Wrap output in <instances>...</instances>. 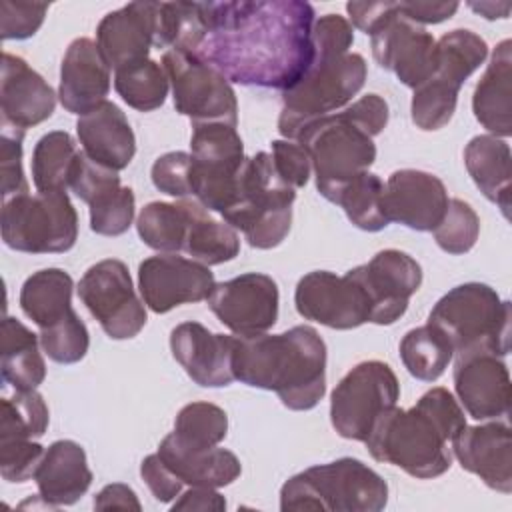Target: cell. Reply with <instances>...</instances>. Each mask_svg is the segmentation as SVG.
<instances>
[{
    "mask_svg": "<svg viewBox=\"0 0 512 512\" xmlns=\"http://www.w3.org/2000/svg\"><path fill=\"white\" fill-rule=\"evenodd\" d=\"M206 34L196 56L228 82L292 88L314 58V8L300 0L202 2Z\"/></svg>",
    "mask_w": 512,
    "mask_h": 512,
    "instance_id": "6da1fadb",
    "label": "cell"
},
{
    "mask_svg": "<svg viewBox=\"0 0 512 512\" xmlns=\"http://www.w3.org/2000/svg\"><path fill=\"white\" fill-rule=\"evenodd\" d=\"M234 380L272 390L290 410L314 408L326 392V344L312 326L234 336Z\"/></svg>",
    "mask_w": 512,
    "mask_h": 512,
    "instance_id": "7a4b0ae2",
    "label": "cell"
},
{
    "mask_svg": "<svg viewBox=\"0 0 512 512\" xmlns=\"http://www.w3.org/2000/svg\"><path fill=\"white\" fill-rule=\"evenodd\" d=\"M464 426V410L446 388L438 386L422 394L412 408L394 406L382 414L370 430L366 446L374 460L428 480L450 468L448 444Z\"/></svg>",
    "mask_w": 512,
    "mask_h": 512,
    "instance_id": "3957f363",
    "label": "cell"
},
{
    "mask_svg": "<svg viewBox=\"0 0 512 512\" xmlns=\"http://www.w3.org/2000/svg\"><path fill=\"white\" fill-rule=\"evenodd\" d=\"M386 502L388 486L382 476L356 458L310 466L280 488L284 512H378Z\"/></svg>",
    "mask_w": 512,
    "mask_h": 512,
    "instance_id": "277c9868",
    "label": "cell"
},
{
    "mask_svg": "<svg viewBox=\"0 0 512 512\" xmlns=\"http://www.w3.org/2000/svg\"><path fill=\"white\" fill-rule=\"evenodd\" d=\"M428 324L452 344L454 356L468 352H510V302L482 282H466L446 292L430 310Z\"/></svg>",
    "mask_w": 512,
    "mask_h": 512,
    "instance_id": "5b68a950",
    "label": "cell"
},
{
    "mask_svg": "<svg viewBox=\"0 0 512 512\" xmlns=\"http://www.w3.org/2000/svg\"><path fill=\"white\" fill-rule=\"evenodd\" d=\"M296 190L276 172L272 156L258 152L244 160L238 174V194L222 216L240 230L252 248H276L290 232Z\"/></svg>",
    "mask_w": 512,
    "mask_h": 512,
    "instance_id": "8992f818",
    "label": "cell"
},
{
    "mask_svg": "<svg viewBox=\"0 0 512 512\" xmlns=\"http://www.w3.org/2000/svg\"><path fill=\"white\" fill-rule=\"evenodd\" d=\"M294 142L310 156L318 192L334 204L342 188L376 160V144L350 106L306 124Z\"/></svg>",
    "mask_w": 512,
    "mask_h": 512,
    "instance_id": "52a82bcc",
    "label": "cell"
},
{
    "mask_svg": "<svg viewBox=\"0 0 512 512\" xmlns=\"http://www.w3.org/2000/svg\"><path fill=\"white\" fill-rule=\"evenodd\" d=\"M366 82V60L348 52L332 58H312L306 74L282 92L278 132L296 140L300 130L328 114L342 110Z\"/></svg>",
    "mask_w": 512,
    "mask_h": 512,
    "instance_id": "ba28073f",
    "label": "cell"
},
{
    "mask_svg": "<svg viewBox=\"0 0 512 512\" xmlns=\"http://www.w3.org/2000/svg\"><path fill=\"white\" fill-rule=\"evenodd\" d=\"M2 240L28 254H60L78 238V214L66 192H24L2 204Z\"/></svg>",
    "mask_w": 512,
    "mask_h": 512,
    "instance_id": "9c48e42d",
    "label": "cell"
},
{
    "mask_svg": "<svg viewBox=\"0 0 512 512\" xmlns=\"http://www.w3.org/2000/svg\"><path fill=\"white\" fill-rule=\"evenodd\" d=\"M192 198L224 216L238 194V174L246 160L242 138L234 126L192 124Z\"/></svg>",
    "mask_w": 512,
    "mask_h": 512,
    "instance_id": "30bf717a",
    "label": "cell"
},
{
    "mask_svg": "<svg viewBox=\"0 0 512 512\" xmlns=\"http://www.w3.org/2000/svg\"><path fill=\"white\" fill-rule=\"evenodd\" d=\"M398 398L400 384L386 362H360L332 390L330 422L342 438L366 442L378 418L394 408Z\"/></svg>",
    "mask_w": 512,
    "mask_h": 512,
    "instance_id": "8fae6325",
    "label": "cell"
},
{
    "mask_svg": "<svg viewBox=\"0 0 512 512\" xmlns=\"http://www.w3.org/2000/svg\"><path fill=\"white\" fill-rule=\"evenodd\" d=\"M162 68L168 76L176 112L192 124L220 122L236 128L238 102L232 84L192 52L166 50Z\"/></svg>",
    "mask_w": 512,
    "mask_h": 512,
    "instance_id": "7c38bea8",
    "label": "cell"
},
{
    "mask_svg": "<svg viewBox=\"0 0 512 512\" xmlns=\"http://www.w3.org/2000/svg\"><path fill=\"white\" fill-rule=\"evenodd\" d=\"M78 296L112 340L134 338L146 324L144 302L122 260L108 258L90 266L78 282Z\"/></svg>",
    "mask_w": 512,
    "mask_h": 512,
    "instance_id": "4fadbf2b",
    "label": "cell"
},
{
    "mask_svg": "<svg viewBox=\"0 0 512 512\" xmlns=\"http://www.w3.org/2000/svg\"><path fill=\"white\" fill-rule=\"evenodd\" d=\"M294 304L302 318L336 330H352L370 322V300L360 280L348 270L336 276L314 270L296 284Z\"/></svg>",
    "mask_w": 512,
    "mask_h": 512,
    "instance_id": "5bb4252c",
    "label": "cell"
},
{
    "mask_svg": "<svg viewBox=\"0 0 512 512\" xmlns=\"http://www.w3.org/2000/svg\"><path fill=\"white\" fill-rule=\"evenodd\" d=\"M278 286L260 272H246L214 284L208 308L234 336H258L268 332L278 318Z\"/></svg>",
    "mask_w": 512,
    "mask_h": 512,
    "instance_id": "9a60e30c",
    "label": "cell"
},
{
    "mask_svg": "<svg viewBox=\"0 0 512 512\" xmlns=\"http://www.w3.org/2000/svg\"><path fill=\"white\" fill-rule=\"evenodd\" d=\"M214 284L210 266L176 254L150 256L138 266L142 300L156 314H164L180 304L208 300Z\"/></svg>",
    "mask_w": 512,
    "mask_h": 512,
    "instance_id": "2e32d148",
    "label": "cell"
},
{
    "mask_svg": "<svg viewBox=\"0 0 512 512\" xmlns=\"http://www.w3.org/2000/svg\"><path fill=\"white\" fill-rule=\"evenodd\" d=\"M370 44L374 60L412 90L434 72L436 40L424 26L408 20L398 2L386 22L370 36Z\"/></svg>",
    "mask_w": 512,
    "mask_h": 512,
    "instance_id": "e0dca14e",
    "label": "cell"
},
{
    "mask_svg": "<svg viewBox=\"0 0 512 512\" xmlns=\"http://www.w3.org/2000/svg\"><path fill=\"white\" fill-rule=\"evenodd\" d=\"M370 300V322L392 324L408 308L410 296L422 284L420 264L406 252L388 248L370 262L352 268Z\"/></svg>",
    "mask_w": 512,
    "mask_h": 512,
    "instance_id": "ac0fdd59",
    "label": "cell"
},
{
    "mask_svg": "<svg viewBox=\"0 0 512 512\" xmlns=\"http://www.w3.org/2000/svg\"><path fill=\"white\" fill-rule=\"evenodd\" d=\"M382 200L388 222H398L418 232H432L440 224L450 198L438 176L402 168L390 174Z\"/></svg>",
    "mask_w": 512,
    "mask_h": 512,
    "instance_id": "d6986e66",
    "label": "cell"
},
{
    "mask_svg": "<svg viewBox=\"0 0 512 512\" xmlns=\"http://www.w3.org/2000/svg\"><path fill=\"white\" fill-rule=\"evenodd\" d=\"M454 390L474 420H492L508 414L510 374L502 356L482 350L456 356Z\"/></svg>",
    "mask_w": 512,
    "mask_h": 512,
    "instance_id": "ffe728a7",
    "label": "cell"
},
{
    "mask_svg": "<svg viewBox=\"0 0 512 512\" xmlns=\"http://www.w3.org/2000/svg\"><path fill=\"white\" fill-rule=\"evenodd\" d=\"M450 444L464 470L476 474L492 490L512 492V436L506 422L464 426Z\"/></svg>",
    "mask_w": 512,
    "mask_h": 512,
    "instance_id": "44dd1931",
    "label": "cell"
},
{
    "mask_svg": "<svg viewBox=\"0 0 512 512\" xmlns=\"http://www.w3.org/2000/svg\"><path fill=\"white\" fill-rule=\"evenodd\" d=\"M170 350L198 386L220 388L232 384L234 336L214 334L200 322H182L170 332Z\"/></svg>",
    "mask_w": 512,
    "mask_h": 512,
    "instance_id": "7402d4cb",
    "label": "cell"
},
{
    "mask_svg": "<svg viewBox=\"0 0 512 512\" xmlns=\"http://www.w3.org/2000/svg\"><path fill=\"white\" fill-rule=\"evenodd\" d=\"M154 38L156 2H130L108 12L96 28V44L114 72L148 60Z\"/></svg>",
    "mask_w": 512,
    "mask_h": 512,
    "instance_id": "603a6c76",
    "label": "cell"
},
{
    "mask_svg": "<svg viewBox=\"0 0 512 512\" xmlns=\"http://www.w3.org/2000/svg\"><path fill=\"white\" fill-rule=\"evenodd\" d=\"M2 124L26 130L48 120L56 108L52 86L20 56L2 54Z\"/></svg>",
    "mask_w": 512,
    "mask_h": 512,
    "instance_id": "cb8c5ba5",
    "label": "cell"
},
{
    "mask_svg": "<svg viewBox=\"0 0 512 512\" xmlns=\"http://www.w3.org/2000/svg\"><path fill=\"white\" fill-rule=\"evenodd\" d=\"M110 92V66L98 44L90 38H76L66 48L60 66V104L72 114H86L106 100Z\"/></svg>",
    "mask_w": 512,
    "mask_h": 512,
    "instance_id": "d4e9b609",
    "label": "cell"
},
{
    "mask_svg": "<svg viewBox=\"0 0 512 512\" xmlns=\"http://www.w3.org/2000/svg\"><path fill=\"white\" fill-rule=\"evenodd\" d=\"M82 152L100 166L124 170L136 152V138L126 114L114 102H100L76 122Z\"/></svg>",
    "mask_w": 512,
    "mask_h": 512,
    "instance_id": "484cf974",
    "label": "cell"
},
{
    "mask_svg": "<svg viewBox=\"0 0 512 512\" xmlns=\"http://www.w3.org/2000/svg\"><path fill=\"white\" fill-rule=\"evenodd\" d=\"M40 498L50 506H70L92 484L84 448L74 440L52 442L34 474Z\"/></svg>",
    "mask_w": 512,
    "mask_h": 512,
    "instance_id": "4316f807",
    "label": "cell"
},
{
    "mask_svg": "<svg viewBox=\"0 0 512 512\" xmlns=\"http://www.w3.org/2000/svg\"><path fill=\"white\" fill-rule=\"evenodd\" d=\"M158 456L174 476L188 486L222 488L232 484L240 472V460L226 448H196L180 442L172 432L158 446Z\"/></svg>",
    "mask_w": 512,
    "mask_h": 512,
    "instance_id": "83f0119b",
    "label": "cell"
},
{
    "mask_svg": "<svg viewBox=\"0 0 512 512\" xmlns=\"http://www.w3.org/2000/svg\"><path fill=\"white\" fill-rule=\"evenodd\" d=\"M510 70H512V42L502 40L490 64L476 84L472 96V110L476 120L498 138L512 134V102H510Z\"/></svg>",
    "mask_w": 512,
    "mask_h": 512,
    "instance_id": "f1b7e54d",
    "label": "cell"
},
{
    "mask_svg": "<svg viewBox=\"0 0 512 512\" xmlns=\"http://www.w3.org/2000/svg\"><path fill=\"white\" fill-rule=\"evenodd\" d=\"M510 146L492 134L474 136L464 148V164L478 190L510 218Z\"/></svg>",
    "mask_w": 512,
    "mask_h": 512,
    "instance_id": "f546056e",
    "label": "cell"
},
{
    "mask_svg": "<svg viewBox=\"0 0 512 512\" xmlns=\"http://www.w3.org/2000/svg\"><path fill=\"white\" fill-rule=\"evenodd\" d=\"M40 338L20 320H2V380L16 390H36L46 378V364L38 350Z\"/></svg>",
    "mask_w": 512,
    "mask_h": 512,
    "instance_id": "4dcf8cb0",
    "label": "cell"
},
{
    "mask_svg": "<svg viewBox=\"0 0 512 512\" xmlns=\"http://www.w3.org/2000/svg\"><path fill=\"white\" fill-rule=\"evenodd\" d=\"M72 288L74 282L66 270H38L22 284L20 308L38 328H48L74 310Z\"/></svg>",
    "mask_w": 512,
    "mask_h": 512,
    "instance_id": "1f68e13d",
    "label": "cell"
},
{
    "mask_svg": "<svg viewBox=\"0 0 512 512\" xmlns=\"http://www.w3.org/2000/svg\"><path fill=\"white\" fill-rule=\"evenodd\" d=\"M486 56L488 44L484 38L472 30H452L436 42L434 72L428 80L458 94L460 86L480 68Z\"/></svg>",
    "mask_w": 512,
    "mask_h": 512,
    "instance_id": "d6a6232c",
    "label": "cell"
},
{
    "mask_svg": "<svg viewBox=\"0 0 512 512\" xmlns=\"http://www.w3.org/2000/svg\"><path fill=\"white\" fill-rule=\"evenodd\" d=\"M182 252L200 264L216 266L238 256L240 238L228 222L212 218L208 208H204L198 200H192Z\"/></svg>",
    "mask_w": 512,
    "mask_h": 512,
    "instance_id": "836d02e7",
    "label": "cell"
},
{
    "mask_svg": "<svg viewBox=\"0 0 512 512\" xmlns=\"http://www.w3.org/2000/svg\"><path fill=\"white\" fill-rule=\"evenodd\" d=\"M190 204L192 200L188 198L146 204L136 220V230L142 242L162 254L182 252L190 222Z\"/></svg>",
    "mask_w": 512,
    "mask_h": 512,
    "instance_id": "e575fe53",
    "label": "cell"
},
{
    "mask_svg": "<svg viewBox=\"0 0 512 512\" xmlns=\"http://www.w3.org/2000/svg\"><path fill=\"white\" fill-rule=\"evenodd\" d=\"M80 150L64 130L44 134L32 152V180L38 192H66Z\"/></svg>",
    "mask_w": 512,
    "mask_h": 512,
    "instance_id": "d590c367",
    "label": "cell"
},
{
    "mask_svg": "<svg viewBox=\"0 0 512 512\" xmlns=\"http://www.w3.org/2000/svg\"><path fill=\"white\" fill-rule=\"evenodd\" d=\"M204 34L202 2H156V48L196 54Z\"/></svg>",
    "mask_w": 512,
    "mask_h": 512,
    "instance_id": "8d00e7d4",
    "label": "cell"
},
{
    "mask_svg": "<svg viewBox=\"0 0 512 512\" xmlns=\"http://www.w3.org/2000/svg\"><path fill=\"white\" fill-rule=\"evenodd\" d=\"M454 356L450 340L432 324L412 328L400 340L404 368L418 380L434 382L448 368Z\"/></svg>",
    "mask_w": 512,
    "mask_h": 512,
    "instance_id": "74e56055",
    "label": "cell"
},
{
    "mask_svg": "<svg viewBox=\"0 0 512 512\" xmlns=\"http://www.w3.org/2000/svg\"><path fill=\"white\" fill-rule=\"evenodd\" d=\"M114 88L130 108L152 112L164 104L170 82L162 64L148 58L144 62L116 70Z\"/></svg>",
    "mask_w": 512,
    "mask_h": 512,
    "instance_id": "f35d334b",
    "label": "cell"
},
{
    "mask_svg": "<svg viewBox=\"0 0 512 512\" xmlns=\"http://www.w3.org/2000/svg\"><path fill=\"white\" fill-rule=\"evenodd\" d=\"M384 182L378 174L362 172L340 192L336 204L344 208L348 220L366 232H378L388 226L384 214Z\"/></svg>",
    "mask_w": 512,
    "mask_h": 512,
    "instance_id": "ab89813d",
    "label": "cell"
},
{
    "mask_svg": "<svg viewBox=\"0 0 512 512\" xmlns=\"http://www.w3.org/2000/svg\"><path fill=\"white\" fill-rule=\"evenodd\" d=\"M48 406L36 390H16L0 402V442L40 438L48 428Z\"/></svg>",
    "mask_w": 512,
    "mask_h": 512,
    "instance_id": "60d3db41",
    "label": "cell"
},
{
    "mask_svg": "<svg viewBox=\"0 0 512 512\" xmlns=\"http://www.w3.org/2000/svg\"><path fill=\"white\" fill-rule=\"evenodd\" d=\"M228 432L226 412L210 402H190L180 408L174 420V436L196 448L218 446Z\"/></svg>",
    "mask_w": 512,
    "mask_h": 512,
    "instance_id": "b9f144b4",
    "label": "cell"
},
{
    "mask_svg": "<svg viewBox=\"0 0 512 512\" xmlns=\"http://www.w3.org/2000/svg\"><path fill=\"white\" fill-rule=\"evenodd\" d=\"M38 338L46 356L58 364L80 362L90 346L88 328L74 310H70L56 324L40 328Z\"/></svg>",
    "mask_w": 512,
    "mask_h": 512,
    "instance_id": "7bdbcfd3",
    "label": "cell"
},
{
    "mask_svg": "<svg viewBox=\"0 0 512 512\" xmlns=\"http://www.w3.org/2000/svg\"><path fill=\"white\" fill-rule=\"evenodd\" d=\"M436 244L448 254H464L468 252L480 234V218L474 208L460 200H448V208L440 220V224L432 230Z\"/></svg>",
    "mask_w": 512,
    "mask_h": 512,
    "instance_id": "ee69618b",
    "label": "cell"
},
{
    "mask_svg": "<svg viewBox=\"0 0 512 512\" xmlns=\"http://www.w3.org/2000/svg\"><path fill=\"white\" fill-rule=\"evenodd\" d=\"M88 206L90 228L102 236H120L134 220V192L128 186H116L100 194Z\"/></svg>",
    "mask_w": 512,
    "mask_h": 512,
    "instance_id": "f6af8a7d",
    "label": "cell"
},
{
    "mask_svg": "<svg viewBox=\"0 0 512 512\" xmlns=\"http://www.w3.org/2000/svg\"><path fill=\"white\" fill-rule=\"evenodd\" d=\"M192 156L188 152L176 150L166 152L152 164L150 178L152 184L174 198H188L192 196Z\"/></svg>",
    "mask_w": 512,
    "mask_h": 512,
    "instance_id": "bcb514c9",
    "label": "cell"
},
{
    "mask_svg": "<svg viewBox=\"0 0 512 512\" xmlns=\"http://www.w3.org/2000/svg\"><path fill=\"white\" fill-rule=\"evenodd\" d=\"M24 132L20 128L2 124L0 134V170H2V198H12L16 194L28 192V182L22 170V140Z\"/></svg>",
    "mask_w": 512,
    "mask_h": 512,
    "instance_id": "7dc6e473",
    "label": "cell"
},
{
    "mask_svg": "<svg viewBox=\"0 0 512 512\" xmlns=\"http://www.w3.org/2000/svg\"><path fill=\"white\" fill-rule=\"evenodd\" d=\"M44 446L34 440H2L0 442V474L8 482H26L34 478Z\"/></svg>",
    "mask_w": 512,
    "mask_h": 512,
    "instance_id": "c3c4849f",
    "label": "cell"
},
{
    "mask_svg": "<svg viewBox=\"0 0 512 512\" xmlns=\"http://www.w3.org/2000/svg\"><path fill=\"white\" fill-rule=\"evenodd\" d=\"M48 12V4L36 2H0V34L2 40H26L38 32Z\"/></svg>",
    "mask_w": 512,
    "mask_h": 512,
    "instance_id": "681fc988",
    "label": "cell"
},
{
    "mask_svg": "<svg viewBox=\"0 0 512 512\" xmlns=\"http://www.w3.org/2000/svg\"><path fill=\"white\" fill-rule=\"evenodd\" d=\"M354 42L352 24L338 14H324L314 20L312 26V46L314 56L332 58L348 54V48Z\"/></svg>",
    "mask_w": 512,
    "mask_h": 512,
    "instance_id": "f907efd6",
    "label": "cell"
},
{
    "mask_svg": "<svg viewBox=\"0 0 512 512\" xmlns=\"http://www.w3.org/2000/svg\"><path fill=\"white\" fill-rule=\"evenodd\" d=\"M272 162L278 172V176L290 186V188H302L306 186L310 172H312V162L304 146H300L294 140H274L272 142Z\"/></svg>",
    "mask_w": 512,
    "mask_h": 512,
    "instance_id": "816d5d0a",
    "label": "cell"
},
{
    "mask_svg": "<svg viewBox=\"0 0 512 512\" xmlns=\"http://www.w3.org/2000/svg\"><path fill=\"white\" fill-rule=\"evenodd\" d=\"M140 476L154 494L158 502H172L182 492V480L172 474V470L156 454H150L140 464Z\"/></svg>",
    "mask_w": 512,
    "mask_h": 512,
    "instance_id": "f5cc1de1",
    "label": "cell"
},
{
    "mask_svg": "<svg viewBox=\"0 0 512 512\" xmlns=\"http://www.w3.org/2000/svg\"><path fill=\"white\" fill-rule=\"evenodd\" d=\"M394 6L396 2H348L346 12L358 30L372 36L394 12Z\"/></svg>",
    "mask_w": 512,
    "mask_h": 512,
    "instance_id": "db71d44e",
    "label": "cell"
},
{
    "mask_svg": "<svg viewBox=\"0 0 512 512\" xmlns=\"http://www.w3.org/2000/svg\"><path fill=\"white\" fill-rule=\"evenodd\" d=\"M458 2H398L400 12L416 24H438L452 18L458 10Z\"/></svg>",
    "mask_w": 512,
    "mask_h": 512,
    "instance_id": "11a10c76",
    "label": "cell"
},
{
    "mask_svg": "<svg viewBox=\"0 0 512 512\" xmlns=\"http://www.w3.org/2000/svg\"><path fill=\"white\" fill-rule=\"evenodd\" d=\"M172 510H226V500L222 494L216 492V488H204V486H190L184 494H180V500L172 504Z\"/></svg>",
    "mask_w": 512,
    "mask_h": 512,
    "instance_id": "9f6ffc18",
    "label": "cell"
},
{
    "mask_svg": "<svg viewBox=\"0 0 512 512\" xmlns=\"http://www.w3.org/2000/svg\"><path fill=\"white\" fill-rule=\"evenodd\" d=\"M94 508L96 510H136V512L142 510L136 492L130 486L120 482L104 486L94 498Z\"/></svg>",
    "mask_w": 512,
    "mask_h": 512,
    "instance_id": "6f0895ef",
    "label": "cell"
},
{
    "mask_svg": "<svg viewBox=\"0 0 512 512\" xmlns=\"http://www.w3.org/2000/svg\"><path fill=\"white\" fill-rule=\"evenodd\" d=\"M468 6L474 10V12H478V14H482L484 18H488V20H496V18H506L508 16V12H510V4L508 2H502V4H494V2H468Z\"/></svg>",
    "mask_w": 512,
    "mask_h": 512,
    "instance_id": "680465c9",
    "label": "cell"
}]
</instances>
